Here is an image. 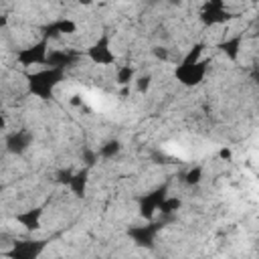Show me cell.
I'll list each match as a JSON object with an SVG mask.
<instances>
[{
    "mask_svg": "<svg viewBox=\"0 0 259 259\" xmlns=\"http://www.w3.org/2000/svg\"><path fill=\"white\" fill-rule=\"evenodd\" d=\"M79 59V53L77 51H71V49H55V51H49L47 53V59H45V65L47 67H59V69H67L71 65H75V61Z\"/></svg>",
    "mask_w": 259,
    "mask_h": 259,
    "instance_id": "5b68a950",
    "label": "cell"
},
{
    "mask_svg": "<svg viewBox=\"0 0 259 259\" xmlns=\"http://www.w3.org/2000/svg\"><path fill=\"white\" fill-rule=\"evenodd\" d=\"M251 2H257V0H251Z\"/></svg>",
    "mask_w": 259,
    "mask_h": 259,
    "instance_id": "cb8c5ba5",
    "label": "cell"
},
{
    "mask_svg": "<svg viewBox=\"0 0 259 259\" xmlns=\"http://www.w3.org/2000/svg\"><path fill=\"white\" fill-rule=\"evenodd\" d=\"M134 77H136V69L132 65H121L115 71V83L121 87H130V83H134Z\"/></svg>",
    "mask_w": 259,
    "mask_h": 259,
    "instance_id": "5bb4252c",
    "label": "cell"
},
{
    "mask_svg": "<svg viewBox=\"0 0 259 259\" xmlns=\"http://www.w3.org/2000/svg\"><path fill=\"white\" fill-rule=\"evenodd\" d=\"M231 18H233V16H231V12H229L225 6H214V4H208V2H206V6H204L202 12H200V20H202V24H206V26L227 24Z\"/></svg>",
    "mask_w": 259,
    "mask_h": 259,
    "instance_id": "8992f818",
    "label": "cell"
},
{
    "mask_svg": "<svg viewBox=\"0 0 259 259\" xmlns=\"http://www.w3.org/2000/svg\"><path fill=\"white\" fill-rule=\"evenodd\" d=\"M87 57L91 59V63L95 65H111L115 61V55L109 47V34H101L89 49H87Z\"/></svg>",
    "mask_w": 259,
    "mask_h": 259,
    "instance_id": "277c9868",
    "label": "cell"
},
{
    "mask_svg": "<svg viewBox=\"0 0 259 259\" xmlns=\"http://www.w3.org/2000/svg\"><path fill=\"white\" fill-rule=\"evenodd\" d=\"M134 81H136V89H138V93H142V95H144V93L150 89V85H152V75H150V73H146V75L136 77Z\"/></svg>",
    "mask_w": 259,
    "mask_h": 259,
    "instance_id": "d6986e66",
    "label": "cell"
},
{
    "mask_svg": "<svg viewBox=\"0 0 259 259\" xmlns=\"http://www.w3.org/2000/svg\"><path fill=\"white\" fill-rule=\"evenodd\" d=\"M83 103V99L79 97V95H73V99H71V105H81Z\"/></svg>",
    "mask_w": 259,
    "mask_h": 259,
    "instance_id": "7402d4cb",
    "label": "cell"
},
{
    "mask_svg": "<svg viewBox=\"0 0 259 259\" xmlns=\"http://www.w3.org/2000/svg\"><path fill=\"white\" fill-rule=\"evenodd\" d=\"M152 53H154V57L160 59V61H168V57H170V51H168L166 47H156Z\"/></svg>",
    "mask_w": 259,
    "mask_h": 259,
    "instance_id": "ffe728a7",
    "label": "cell"
},
{
    "mask_svg": "<svg viewBox=\"0 0 259 259\" xmlns=\"http://www.w3.org/2000/svg\"><path fill=\"white\" fill-rule=\"evenodd\" d=\"M40 217H42V210H40V208H30V210L18 212V214H16V221H18L24 229L36 231V229H40Z\"/></svg>",
    "mask_w": 259,
    "mask_h": 259,
    "instance_id": "8fae6325",
    "label": "cell"
},
{
    "mask_svg": "<svg viewBox=\"0 0 259 259\" xmlns=\"http://www.w3.org/2000/svg\"><path fill=\"white\" fill-rule=\"evenodd\" d=\"M79 2H81L83 6H91V4H93V0H79Z\"/></svg>",
    "mask_w": 259,
    "mask_h": 259,
    "instance_id": "603a6c76",
    "label": "cell"
},
{
    "mask_svg": "<svg viewBox=\"0 0 259 259\" xmlns=\"http://www.w3.org/2000/svg\"><path fill=\"white\" fill-rule=\"evenodd\" d=\"M164 196H166V186H162V188H158V190L146 194V196L142 198V204H140V214H142L146 221H150V219L156 214V210H158L160 202L164 200Z\"/></svg>",
    "mask_w": 259,
    "mask_h": 259,
    "instance_id": "52a82bcc",
    "label": "cell"
},
{
    "mask_svg": "<svg viewBox=\"0 0 259 259\" xmlns=\"http://www.w3.org/2000/svg\"><path fill=\"white\" fill-rule=\"evenodd\" d=\"M231 156H233L231 148H227V146H225V148H221V150H219V158H221V160L229 162V160H231Z\"/></svg>",
    "mask_w": 259,
    "mask_h": 259,
    "instance_id": "44dd1931",
    "label": "cell"
},
{
    "mask_svg": "<svg viewBox=\"0 0 259 259\" xmlns=\"http://www.w3.org/2000/svg\"><path fill=\"white\" fill-rule=\"evenodd\" d=\"M174 75H176V79H178L182 85L194 87V85H198V83L204 79V75H206V61H196V63H192V65H182V63H180V65L176 67Z\"/></svg>",
    "mask_w": 259,
    "mask_h": 259,
    "instance_id": "7a4b0ae2",
    "label": "cell"
},
{
    "mask_svg": "<svg viewBox=\"0 0 259 259\" xmlns=\"http://www.w3.org/2000/svg\"><path fill=\"white\" fill-rule=\"evenodd\" d=\"M119 150H121V144H119L117 140H109V142H105V144L99 148L97 156H101V158H105V160H111L113 156L119 154Z\"/></svg>",
    "mask_w": 259,
    "mask_h": 259,
    "instance_id": "e0dca14e",
    "label": "cell"
},
{
    "mask_svg": "<svg viewBox=\"0 0 259 259\" xmlns=\"http://www.w3.org/2000/svg\"><path fill=\"white\" fill-rule=\"evenodd\" d=\"M63 77H65V71L59 67H45L42 71L26 75L30 93L40 99H49L53 95V89L63 81Z\"/></svg>",
    "mask_w": 259,
    "mask_h": 259,
    "instance_id": "6da1fadb",
    "label": "cell"
},
{
    "mask_svg": "<svg viewBox=\"0 0 259 259\" xmlns=\"http://www.w3.org/2000/svg\"><path fill=\"white\" fill-rule=\"evenodd\" d=\"M156 233H158V229L154 225H150V227H138V229H132L130 231V235L134 237V241L138 245H150V243H154Z\"/></svg>",
    "mask_w": 259,
    "mask_h": 259,
    "instance_id": "4fadbf2b",
    "label": "cell"
},
{
    "mask_svg": "<svg viewBox=\"0 0 259 259\" xmlns=\"http://www.w3.org/2000/svg\"><path fill=\"white\" fill-rule=\"evenodd\" d=\"M0 190H2V188H0Z\"/></svg>",
    "mask_w": 259,
    "mask_h": 259,
    "instance_id": "d4e9b609",
    "label": "cell"
},
{
    "mask_svg": "<svg viewBox=\"0 0 259 259\" xmlns=\"http://www.w3.org/2000/svg\"><path fill=\"white\" fill-rule=\"evenodd\" d=\"M182 206V200L178 198V196H164V200L160 202V206H158V210L164 214V217H168V214H172V212H176L178 208Z\"/></svg>",
    "mask_w": 259,
    "mask_h": 259,
    "instance_id": "2e32d148",
    "label": "cell"
},
{
    "mask_svg": "<svg viewBox=\"0 0 259 259\" xmlns=\"http://www.w3.org/2000/svg\"><path fill=\"white\" fill-rule=\"evenodd\" d=\"M45 243L42 241H24V243H14V247L10 251H6V255L16 257V259H28V257H36L42 251Z\"/></svg>",
    "mask_w": 259,
    "mask_h": 259,
    "instance_id": "ba28073f",
    "label": "cell"
},
{
    "mask_svg": "<svg viewBox=\"0 0 259 259\" xmlns=\"http://www.w3.org/2000/svg\"><path fill=\"white\" fill-rule=\"evenodd\" d=\"M200 180H202V168L200 166H194L184 174V184H188V186H196V184H200Z\"/></svg>",
    "mask_w": 259,
    "mask_h": 259,
    "instance_id": "ac0fdd59",
    "label": "cell"
},
{
    "mask_svg": "<svg viewBox=\"0 0 259 259\" xmlns=\"http://www.w3.org/2000/svg\"><path fill=\"white\" fill-rule=\"evenodd\" d=\"M49 40L42 36L38 42L26 47V49H20L16 59L22 67H30V65H45V59H47V53H49Z\"/></svg>",
    "mask_w": 259,
    "mask_h": 259,
    "instance_id": "3957f363",
    "label": "cell"
},
{
    "mask_svg": "<svg viewBox=\"0 0 259 259\" xmlns=\"http://www.w3.org/2000/svg\"><path fill=\"white\" fill-rule=\"evenodd\" d=\"M87 176H89V168L85 166L83 170L79 172H73L71 174V180H69V190L75 194V196H83L85 194V188H87Z\"/></svg>",
    "mask_w": 259,
    "mask_h": 259,
    "instance_id": "7c38bea8",
    "label": "cell"
},
{
    "mask_svg": "<svg viewBox=\"0 0 259 259\" xmlns=\"http://www.w3.org/2000/svg\"><path fill=\"white\" fill-rule=\"evenodd\" d=\"M53 26L59 32V36H71V34L77 32V22L71 20V18H59V20L53 22Z\"/></svg>",
    "mask_w": 259,
    "mask_h": 259,
    "instance_id": "9a60e30c",
    "label": "cell"
},
{
    "mask_svg": "<svg viewBox=\"0 0 259 259\" xmlns=\"http://www.w3.org/2000/svg\"><path fill=\"white\" fill-rule=\"evenodd\" d=\"M241 45H243V34H235V36H227L223 42H219V49L227 55V59L237 61L239 53H241Z\"/></svg>",
    "mask_w": 259,
    "mask_h": 259,
    "instance_id": "30bf717a",
    "label": "cell"
},
{
    "mask_svg": "<svg viewBox=\"0 0 259 259\" xmlns=\"http://www.w3.org/2000/svg\"><path fill=\"white\" fill-rule=\"evenodd\" d=\"M30 144H32V136L28 132H22V130L20 132H12L6 138V150L10 154H22V152H26L30 148Z\"/></svg>",
    "mask_w": 259,
    "mask_h": 259,
    "instance_id": "9c48e42d",
    "label": "cell"
}]
</instances>
